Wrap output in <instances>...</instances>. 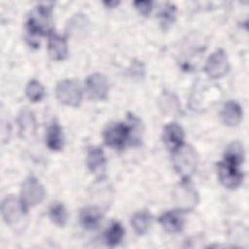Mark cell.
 Listing matches in <instances>:
<instances>
[{
  "mask_svg": "<svg viewBox=\"0 0 249 249\" xmlns=\"http://www.w3.org/2000/svg\"><path fill=\"white\" fill-rule=\"evenodd\" d=\"M102 211L96 205H89L84 207L80 212V223L86 230H95L102 221Z\"/></svg>",
  "mask_w": 249,
  "mask_h": 249,
  "instance_id": "14",
  "label": "cell"
},
{
  "mask_svg": "<svg viewBox=\"0 0 249 249\" xmlns=\"http://www.w3.org/2000/svg\"><path fill=\"white\" fill-rule=\"evenodd\" d=\"M46 144L52 151H60L64 145V138L61 126L56 121H53L46 132Z\"/></svg>",
  "mask_w": 249,
  "mask_h": 249,
  "instance_id": "17",
  "label": "cell"
},
{
  "mask_svg": "<svg viewBox=\"0 0 249 249\" xmlns=\"http://www.w3.org/2000/svg\"><path fill=\"white\" fill-rule=\"evenodd\" d=\"M240 165L241 164L226 159H223V160L218 162V177L223 186L233 190L241 185L243 173L239 169Z\"/></svg>",
  "mask_w": 249,
  "mask_h": 249,
  "instance_id": "4",
  "label": "cell"
},
{
  "mask_svg": "<svg viewBox=\"0 0 249 249\" xmlns=\"http://www.w3.org/2000/svg\"><path fill=\"white\" fill-rule=\"evenodd\" d=\"M152 221V217L148 212L145 211H139L133 214L130 220L131 227L133 231L138 234L142 235L147 232V231L150 228Z\"/></svg>",
  "mask_w": 249,
  "mask_h": 249,
  "instance_id": "19",
  "label": "cell"
},
{
  "mask_svg": "<svg viewBox=\"0 0 249 249\" xmlns=\"http://www.w3.org/2000/svg\"><path fill=\"white\" fill-rule=\"evenodd\" d=\"M87 165L90 172L101 173L106 165V159L103 150L99 147H90L87 153Z\"/></svg>",
  "mask_w": 249,
  "mask_h": 249,
  "instance_id": "18",
  "label": "cell"
},
{
  "mask_svg": "<svg viewBox=\"0 0 249 249\" xmlns=\"http://www.w3.org/2000/svg\"><path fill=\"white\" fill-rule=\"evenodd\" d=\"M86 90L89 97L92 100H104L108 96L109 83L101 73H93L86 80Z\"/></svg>",
  "mask_w": 249,
  "mask_h": 249,
  "instance_id": "8",
  "label": "cell"
},
{
  "mask_svg": "<svg viewBox=\"0 0 249 249\" xmlns=\"http://www.w3.org/2000/svg\"><path fill=\"white\" fill-rule=\"evenodd\" d=\"M26 210L27 209L24 207L21 200H18L13 196L5 198L1 204L2 217L10 226L18 224L24 217Z\"/></svg>",
  "mask_w": 249,
  "mask_h": 249,
  "instance_id": "9",
  "label": "cell"
},
{
  "mask_svg": "<svg viewBox=\"0 0 249 249\" xmlns=\"http://www.w3.org/2000/svg\"><path fill=\"white\" fill-rule=\"evenodd\" d=\"M136 10L143 16H148L152 11V2L151 1H135L133 3Z\"/></svg>",
  "mask_w": 249,
  "mask_h": 249,
  "instance_id": "25",
  "label": "cell"
},
{
  "mask_svg": "<svg viewBox=\"0 0 249 249\" xmlns=\"http://www.w3.org/2000/svg\"><path fill=\"white\" fill-rule=\"evenodd\" d=\"M244 149H243V145L238 142H231V144L228 145V147L226 148L225 151V155H224V159L234 161L236 163L242 164L243 160H244Z\"/></svg>",
  "mask_w": 249,
  "mask_h": 249,
  "instance_id": "21",
  "label": "cell"
},
{
  "mask_svg": "<svg viewBox=\"0 0 249 249\" xmlns=\"http://www.w3.org/2000/svg\"><path fill=\"white\" fill-rule=\"evenodd\" d=\"M45 189L34 176L25 179L21 187V202L26 209L41 203L45 197Z\"/></svg>",
  "mask_w": 249,
  "mask_h": 249,
  "instance_id": "6",
  "label": "cell"
},
{
  "mask_svg": "<svg viewBox=\"0 0 249 249\" xmlns=\"http://www.w3.org/2000/svg\"><path fill=\"white\" fill-rule=\"evenodd\" d=\"M52 4H38L30 13L26 22L27 37L33 45V40L40 36L52 34Z\"/></svg>",
  "mask_w": 249,
  "mask_h": 249,
  "instance_id": "1",
  "label": "cell"
},
{
  "mask_svg": "<svg viewBox=\"0 0 249 249\" xmlns=\"http://www.w3.org/2000/svg\"><path fill=\"white\" fill-rule=\"evenodd\" d=\"M173 199L179 210L191 211L198 202V194L190 185L188 180H183L173 191Z\"/></svg>",
  "mask_w": 249,
  "mask_h": 249,
  "instance_id": "7",
  "label": "cell"
},
{
  "mask_svg": "<svg viewBox=\"0 0 249 249\" xmlns=\"http://www.w3.org/2000/svg\"><path fill=\"white\" fill-rule=\"evenodd\" d=\"M49 216L52 222L58 227H63L66 224L68 217L65 206L59 202H55L50 207Z\"/></svg>",
  "mask_w": 249,
  "mask_h": 249,
  "instance_id": "22",
  "label": "cell"
},
{
  "mask_svg": "<svg viewBox=\"0 0 249 249\" xmlns=\"http://www.w3.org/2000/svg\"><path fill=\"white\" fill-rule=\"evenodd\" d=\"M48 53L50 57L55 61L64 60L68 53L67 41L64 37L52 33L49 35Z\"/></svg>",
  "mask_w": 249,
  "mask_h": 249,
  "instance_id": "13",
  "label": "cell"
},
{
  "mask_svg": "<svg viewBox=\"0 0 249 249\" xmlns=\"http://www.w3.org/2000/svg\"><path fill=\"white\" fill-rule=\"evenodd\" d=\"M131 131V126L124 123L111 124L105 128L103 139L106 145L112 148L121 149L124 147L126 142L130 139Z\"/></svg>",
  "mask_w": 249,
  "mask_h": 249,
  "instance_id": "5",
  "label": "cell"
},
{
  "mask_svg": "<svg viewBox=\"0 0 249 249\" xmlns=\"http://www.w3.org/2000/svg\"><path fill=\"white\" fill-rule=\"evenodd\" d=\"M104 4L107 5V6H109V7H112L113 5H118L119 2H104Z\"/></svg>",
  "mask_w": 249,
  "mask_h": 249,
  "instance_id": "26",
  "label": "cell"
},
{
  "mask_svg": "<svg viewBox=\"0 0 249 249\" xmlns=\"http://www.w3.org/2000/svg\"><path fill=\"white\" fill-rule=\"evenodd\" d=\"M204 70L213 79L223 77L229 70V60L225 51L219 49L212 53L206 60Z\"/></svg>",
  "mask_w": 249,
  "mask_h": 249,
  "instance_id": "10",
  "label": "cell"
},
{
  "mask_svg": "<svg viewBox=\"0 0 249 249\" xmlns=\"http://www.w3.org/2000/svg\"><path fill=\"white\" fill-rule=\"evenodd\" d=\"M173 166L183 180H188L196 171L197 165V154L190 145H181L173 151Z\"/></svg>",
  "mask_w": 249,
  "mask_h": 249,
  "instance_id": "2",
  "label": "cell"
},
{
  "mask_svg": "<svg viewBox=\"0 0 249 249\" xmlns=\"http://www.w3.org/2000/svg\"><path fill=\"white\" fill-rule=\"evenodd\" d=\"M185 133L183 128L176 123L166 124L162 131V140L166 147L172 152L183 145Z\"/></svg>",
  "mask_w": 249,
  "mask_h": 249,
  "instance_id": "12",
  "label": "cell"
},
{
  "mask_svg": "<svg viewBox=\"0 0 249 249\" xmlns=\"http://www.w3.org/2000/svg\"><path fill=\"white\" fill-rule=\"evenodd\" d=\"M19 136L24 140H32L36 135L35 116L28 108H23L18 117Z\"/></svg>",
  "mask_w": 249,
  "mask_h": 249,
  "instance_id": "11",
  "label": "cell"
},
{
  "mask_svg": "<svg viewBox=\"0 0 249 249\" xmlns=\"http://www.w3.org/2000/svg\"><path fill=\"white\" fill-rule=\"evenodd\" d=\"M175 7L172 4H165L160 11L159 12V18L160 19V22L165 25H169L170 23L173 22L174 18H175Z\"/></svg>",
  "mask_w": 249,
  "mask_h": 249,
  "instance_id": "24",
  "label": "cell"
},
{
  "mask_svg": "<svg viewBox=\"0 0 249 249\" xmlns=\"http://www.w3.org/2000/svg\"><path fill=\"white\" fill-rule=\"evenodd\" d=\"M124 236V230L119 222H113L105 232V241L108 246L119 245Z\"/></svg>",
  "mask_w": 249,
  "mask_h": 249,
  "instance_id": "20",
  "label": "cell"
},
{
  "mask_svg": "<svg viewBox=\"0 0 249 249\" xmlns=\"http://www.w3.org/2000/svg\"><path fill=\"white\" fill-rule=\"evenodd\" d=\"M242 108L235 101H228L221 112V118L228 126H235L242 120Z\"/></svg>",
  "mask_w": 249,
  "mask_h": 249,
  "instance_id": "16",
  "label": "cell"
},
{
  "mask_svg": "<svg viewBox=\"0 0 249 249\" xmlns=\"http://www.w3.org/2000/svg\"><path fill=\"white\" fill-rule=\"evenodd\" d=\"M159 222L165 231L170 233L178 232L182 230L184 226V218L182 215V211H167L159 218Z\"/></svg>",
  "mask_w": 249,
  "mask_h": 249,
  "instance_id": "15",
  "label": "cell"
},
{
  "mask_svg": "<svg viewBox=\"0 0 249 249\" xmlns=\"http://www.w3.org/2000/svg\"><path fill=\"white\" fill-rule=\"evenodd\" d=\"M25 93L30 101L39 102L45 96V89L39 81L33 79L28 82L25 89Z\"/></svg>",
  "mask_w": 249,
  "mask_h": 249,
  "instance_id": "23",
  "label": "cell"
},
{
  "mask_svg": "<svg viewBox=\"0 0 249 249\" xmlns=\"http://www.w3.org/2000/svg\"><path fill=\"white\" fill-rule=\"evenodd\" d=\"M55 95L60 103L71 107H78L82 101L83 91L76 81L61 80L55 86Z\"/></svg>",
  "mask_w": 249,
  "mask_h": 249,
  "instance_id": "3",
  "label": "cell"
}]
</instances>
